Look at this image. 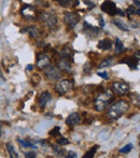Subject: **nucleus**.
Returning a JSON list of instances; mask_svg holds the SVG:
<instances>
[{
  "label": "nucleus",
  "mask_w": 140,
  "mask_h": 158,
  "mask_svg": "<svg viewBox=\"0 0 140 158\" xmlns=\"http://www.w3.org/2000/svg\"><path fill=\"white\" fill-rule=\"evenodd\" d=\"M25 157H26V158H36V157H37V155H36V153L33 151L26 152V153H25Z\"/></svg>",
  "instance_id": "30"
},
{
  "label": "nucleus",
  "mask_w": 140,
  "mask_h": 158,
  "mask_svg": "<svg viewBox=\"0 0 140 158\" xmlns=\"http://www.w3.org/2000/svg\"><path fill=\"white\" fill-rule=\"evenodd\" d=\"M98 48L103 51L110 50V49L112 48V41L110 39H108V38H105V39L100 40V41L98 42Z\"/></svg>",
  "instance_id": "16"
},
{
  "label": "nucleus",
  "mask_w": 140,
  "mask_h": 158,
  "mask_svg": "<svg viewBox=\"0 0 140 158\" xmlns=\"http://www.w3.org/2000/svg\"><path fill=\"white\" fill-rule=\"evenodd\" d=\"M118 14H120V15L124 16V15H125V12H124V11H122V10H118Z\"/></svg>",
  "instance_id": "38"
},
{
  "label": "nucleus",
  "mask_w": 140,
  "mask_h": 158,
  "mask_svg": "<svg viewBox=\"0 0 140 158\" xmlns=\"http://www.w3.org/2000/svg\"><path fill=\"white\" fill-rule=\"evenodd\" d=\"M97 74H98L99 77H101V78H103V79H108V78H109L107 72H98Z\"/></svg>",
  "instance_id": "33"
},
{
  "label": "nucleus",
  "mask_w": 140,
  "mask_h": 158,
  "mask_svg": "<svg viewBox=\"0 0 140 158\" xmlns=\"http://www.w3.org/2000/svg\"><path fill=\"white\" fill-rule=\"evenodd\" d=\"M111 90H113L119 95H124L129 91V85L123 81H114L112 84Z\"/></svg>",
  "instance_id": "6"
},
{
  "label": "nucleus",
  "mask_w": 140,
  "mask_h": 158,
  "mask_svg": "<svg viewBox=\"0 0 140 158\" xmlns=\"http://www.w3.org/2000/svg\"><path fill=\"white\" fill-rule=\"evenodd\" d=\"M120 63H126L127 65L129 66V68H131V69H136L137 68V65H138V60H136L134 56L131 57H125V59L121 60Z\"/></svg>",
  "instance_id": "15"
},
{
  "label": "nucleus",
  "mask_w": 140,
  "mask_h": 158,
  "mask_svg": "<svg viewBox=\"0 0 140 158\" xmlns=\"http://www.w3.org/2000/svg\"><path fill=\"white\" fill-rule=\"evenodd\" d=\"M133 149V144H127V145H125L124 147H122V148H120V153H122V154H127V153H129V152Z\"/></svg>",
  "instance_id": "27"
},
{
  "label": "nucleus",
  "mask_w": 140,
  "mask_h": 158,
  "mask_svg": "<svg viewBox=\"0 0 140 158\" xmlns=\"http://www.w3.org/2000/svg\"><path fill=\"white\" fill-rule=\"evenodd\" d=\"M26 31H28L30 34L31 37H37L38 34H39V31L36 26H29L28 28H26Z\"/></svg>",
  "instance_id": "25"
},
{
  "label": "nucleus",
  "mask_w": 140,
  "mask_h": 158,
  "mask_svg": "<svg viewBox=\"0 0 140 158\" xmlns=\"http://www.w3.org/2000/svg\"><path fill=\"white\" fill-rule=\"evenodd\" d=\"M91 65H90V63H86L85 65H84V73H88V74H90L91 73Z\"/></svg>",
  "instance_id": "34"
},
{
  "label": "nucleus",
  "mask_w": 140,
  "mask_h": 158,
  "mask_svg": "<svg viewBox=\"0 0 140 158\" xmlns=\"http://www.w3.org/2000/svg\"><path fill=\"white\" fill-rule=\"evenodd\" d=\"M59 130H60V128H59V127H55L54 129H52V131L50 132V134H51V135H53V136L58 135V134H59Z\"/></svg>",
  "instance_id": "31"
},
{
  "label": "nucleus",
  "mask_w": 140,
  "mask_h": 158,
  "mask_svg": "<svg viewBox=\"0 0 140 158\" xmlns=\"http://www.w3.org/2000/svg\"><path fill=\"white\" fill-rule=\"evenodd\" d=\"M44 75L50 81H56L60 79L61 72L58 69V67L55 65H49L46 68H44Z\"/></svg>",
  "instance_id": "3"
},
{
  "label": "nucleus",
  "mask_w": 140,
  "mask_h": 158,
  "mask_svg": "<svg viewBox=\"0 0 140 158\" xmlns=\"http://www.w3.org/2000/svg\"><path fill=\"white\" fill-rule=\"evenodd\" d=\"M134 57H135L136 60H138V61H140V50L136 51V52L134 53Z\"/></svg>",
  "instance_id": "35"
},
{
  "label": "nucleus",
  "mask_w": 140,
  "mask_h": 158,
  "mask_svg": "<svg viewBox=\"0 0 140 158\" xmlns=\"http://www.w3.org/2000/svg\"><path fill=\"white\" fill-rule=\"evenodd\" d=\"M21 12H22V14L25 18L29 19V20H33V19L37 16V11H36V9L29 5L24 6V7L22 8V10H21Z\"/></svg>",
  "instance_id": "10"
},
{
  "label": "nucleus",
  "mask_w": 140,
  "mask_h": 158,
  "mask_svg": "<svg viewBox=\"0 0 140 158\" xmlns=\"http://www.w3.org/2000/svg\"><path fill=\"white\" fill-rule=\"evenodd\" d=\"M84 31H85L86 35L91 36V37H96L99 34V29L97 27L90 25L88 22H84Z\"/></svg>",
  "instance_id": "13"
},
{
  "label": "nucleus",
  "mask_w": 140,
  "mask_h": 158,
  "mask_svg": "<svg viewBox=\"0 0 140 158\" xmlns=\"http://www.w3.org/2000/svg\"><path fill=\"white\" fill-rule=\"evenodd\" d=\"M136 14H138V15H140V10L137 9V11H136Z\"/></svg>",
  "instance_id": "41"
},
{
  "label": "nucleus",
  "mask_w": 140,
  "mask_h": 158,
  "mask_svg": "<svg viewBox=\"0 0 140 158\" xmlns=\"http://www.w3.org/2000/svg\"><path fill=\"white\" fill-rule=\"evenodd\" d=\"M101 10H103L105 13L109 14V15H115L118 14V8H116L115 3L113 1H110V0H106L103 1V3L100 6Z\"/></svg>",
  "instance_id": "7"
},
{
  "label": "nucleus",
  "mask_w": 140,
  "mask_h": 158,
  "mask_svg": "<svg viewBox=\"0 0 140 158\" xmlns=\"http://www.w3.org/2000/svg\"><path fill=\"white\" fill-rule=\"evenodd\" d=\"M139 145H140V144H139Z\"/></svg>",
  "instance_id": "42"
},
{
  "label": "nucleus",
  "mask_w": 140,
  "mask_h": 158,
  "mask_svg": "<svg viewBox=\"0 0 140 158\" xmlns=\"http://www.w3.org/2000/svg\"><path fill=\"white\" fill-rule=\"evenodd\" d=\"M6 147H7V151H8V153H9L10 158H20L18 153L15 151V147L13 146V144H12V143H10V142L7 143Z\"/></svg>",
  "instance_id": "19"
},
{
  "label": "nucleus",
  "mask_w": 140,
  "mask_h": 158,
  "mask_svg": "<svg viewBox=\"0 0 140 158\" xmlns=\"http://www.w3.org/2000/svg\"><path fill=\"white\" fill-rule=\"evenodd\" d=\"M59 6L64 8H75L79 5V0H55Z\"/></svg>",
  "instance_id": "14"
},
{
  "label": "nucleus",
  "mask_w": 140,
  "mask_h": 158,
  "mask_svg": "<svg viewBox=\"0 0 140 158\" xmlns=\"http://www.w3.org/2000/svg\"><path fill=\"white\" fill-rule=\"evenodd\" d=\"M51 100V94L50 92H48V91H44L43 93H42L41 95H40V99H39V106L40 107H44V106L46 105V103H48L49 101Z\"/></svg>",
  "instance_id": "18"
},
{
  "label": "nucleus",
  "mask_w": 140,
  "mask_h": 158,
  "mask_svg": "<svg viewBox=\"0 0 140 158\" xmlns=\"http://www.w3.org/2000/svg\"><path fill=\"white\" fill-rule=\"evenodd\" d=\"M40 19L41 21L46 24L49 27H54L57 24V18L52 13H49V12H42L40 14Z\"/></svg>",
  "instance_id": "8"
},
{
  "label": "nucleus",
  "mask_w": 140,
  "mask_h": 158,
  "mask_svg": "<svg viewBox=\"0 0 140 158\" xmlns=\"http://www.w3.org/2000/svg\"><path fill=\"white\" fill-rule=\"evenodd\" d=\"M113 24L116 25V26H118L119 28L122 29V31H129V28L127 27V25H125L124 23L121 22L120 20H113Z\"/></svg>",
  "instance_id": "24"
},
{
  "label": "nucleus",
  "mask_w": 140,
  "mask_h": 158,
  "mask_svg": "<svg viewBox=\"0 0 140 158\" xmlns=\"http://www.w3.org/2000/svg\"><path fill=\"white\" fill-rule=\"evenodd\" d=\"M128 107L129 105L126 101L119 100V101H116L115 103H113L110 106V108L108 110L107 115L110 119H118L127 112Z\"/></svg>",
  "instance_id": "2"
},
{
  "label": "nucleus",
  "mask_w": 140,
  "mask_h": 158,
  "mask_svg": "<svg viewBox=\"0 0 140 158\" xmlns=\"http://www.w3.org/2000/svg\"><path fill=\"white\" fill-rule=\"evenodd\" d=\"M136 11H137V9L134 6H130V7L127 8V14H128V16L131 15V14H136Z\"/></svg>",
  "instance_id": "29"
},
{
  "label": "nucleus",
  "mask_w": 140,
  "mask_h": 158,
  "mask_svg": "<svg viewBox=\"0 0 140 158\" xmlns=\"http://www.w3.org/2000/svg\"><path fill=\"white\" fill-rule=\"evenodd\" d=\"M78 156H77V154L75 153V152H72V151H69V153L66 155V158H77Z\"/></svg>",
  "instance_id": "32"
},
{
  "label": "nucleus",
  "mask_w": 140,
  "mask_h": 158,
  "mask_svg": "<svg viewBox=\"0 0 140 158\" xmlns=\"http://www.w3.org/2000/svg\"><path fill=\"white\" fill-rule=\"evenodd\" d=\"M99 148L98 145H94L93 147H91V149L88 152H86L85 154H84L83 158H93L95 156V154H96L97 149Z\"/></svg>",
  "instance_id": "21"
},
{
  "label": "nucleus",
  "mask_w": 140,
  "mask_h": 158,
  "mask_svg": "<svg viewBox=\"0 0 140 158\" xmlns=\"http://www.w3.org/2000/svg\"><path fill=\"white\" fill-rule=\"evenodd\" d=\"M50 65V57L46 55L45 53H39L37 55V62H36V66L39 69H44Z\"/></svg>",
  "instance_id": "9"
},
{
  "label": "nucleus",
  "mask_w": 140,
  "mask_h": 158,
  "mask_svg": "<svg viewBox=\"0 0 140 158\" xmlns=\"http://www.w3.org/2000/svg\"><path fill=\"white\" fill-rule=\"evenodd\" d=\"M123 49H124V44H123V42L121 41L119 38H116L115 39V53H120Z\"/></svg>",
  "instance_id": "26"
},
{
  "label": "nucleus",
  "mask_w": 140,
  "mask_h": 158,
  "mask_svg": "<svg viewBox=\"0 0 140 158\" xmlns=\"http://www.w3.org/2000/svg\"><path fill=\"white\" fill-rule=\"evenodd\" d=\"M134 5H135V7L137 8L138 10H140V1L139 0H134Z\"/></svg>",
  "instance_id": "37"
},
{
  "label": "nucleus",
  "mask_w": 140,
  "mask_h": 158,
  "mask_svg": "<svg viewBox=\"0 0 140 158\" xmlns=\"http://www.w3.org/2000/svg\"><path fill=\"white\" fill-rule=\"evenodd\" d=\"M57 67H58V69L60 70V72L63 70V72L69 73L70 70H71V62L68 59L60 57V60L57 62Z\"/></svg>",
  "instance_id": "11"
},
{
  "label": "nucleus",
  "mask_w": 140,
  "mask_h": 158,
  "mask_svg": "<svg viewBox=\"0 0 140 158\" xmlns=\"http://www.w3.org/2000/svg\"><path fill=\"white\" fill-rule=\"evenodd\" d=\"M64 19H65V23L70 28H75L78 23L80 22V16L77 12H67Z\"/></svg>",
  "instance_id": "5"
},
{
  "label": "nucleus",
  "mask_w": 140,
  "mask_h": 158,
  "mask_svg": "<svg viewBox=\"0 0 140 158\" xmlns=\"http://www.w3.org/2000/svg\"><path fill=\"white\" fill-rule=\"evenodd\" d=\"M52 148H53V152H54L57 156H60V157H63V156L65 155V149L61 148L60 145H53Z\"/></svg>",
  "instance_id": "23"
},
{
  "label": "nucleus",
  "mask_w": 140,
  "mask_h": 158,
  "mask_svg": "<svg viewBox=\"0 0 140 158\" xmlns=\"http://www.w3.org/2000/svg\"><path fill=\"white\" fill-rule=\"evenodd\" d=\"M59 55H60V57H65V59H68V60H71L72 59V50L70 49L69 46H65L63 49L60 50V52H59Z\"/></svg>",
  "instance_id": "17"
},
{
  "label": "nucleus",
  "mask_w": 140,
  "mask_h": 158,
  "mask_svg": "<svg viewBox=\"0 0 140 158\" xmlns=\"http://www.w3.org/2000/svg\"><path fill=\"white\" fill-rule=\"evenodd\" d=\"M2 135V128H1V125H0V138Z\"/></svg>",
  "instance_id": "40"
},
{
  "label": "nucleus",
  "mask_w": 140,
  "mask_h": 158,
  "mask_svg": "<svg viewBox=\"0 0 140 158\" xmlns=\"http://www.w3.org/2000/svg\"><path fill=\"white\" fill-rule=\"evenodd\" d=\"M57 144L60 145V146H63V145H68L69 144V140L64 138V136H59V138L57 139Z\"/></svg>",
  "instance_id": "28"
},
{
  "label": "nucleus",
  "mask_w": 140,
  "mask_h": 158,
  "mask_svg": "<svg viewBox=\"0 0 140 158\" xmlns=\"http://www.w3.org/2000/svg\"><path fill=\"white\" fill-rule=\"evenodd\" d=\"M33 68V65H27L26 69H27V70H31Z\"/></svg>",
  "instance_id": "39"
},
{
  "label": "nucleus",
  "mask_w": 140,
  "mask_h": 158,
  "mask_svg": "<svg viewBox=\"0 0 140 158\" xmlns=\"http://www.w3.org/2000/svg\"><path fill=\"white\" fill-rule=\"evenodd\" d=\"M72 88H73V84L69 79H63V80L57 82L56 86H55V90L59 94H66V93H68L69 91L72 90Z\"/></svg>",
  "instance_id": "4"
},
{
  "label": "nucleus",
  "mask_w": 140,
  "mask_h": 158,
  "mask_svg": "<svg viewBox=\"0 0 140 158\" xmlns=\"http://www.w3.org/2000/svg\"><path fill=\"white\" fill-rule=\"evenodd\" d=\"M80 123H81V115L79 113H72L66 119V123L68 126H76Z\"/></svg>",
  "instance_id": "12"
},
{
  "label": "nucleus",
  "mask_w": 140,
  "mask_h": 158,
  "mask_svg": "<svg viewBox=\"0 0 140 158\" xmlns=\"http://www.w3.org/2000/svg\"><path fill=\"white\" fill-rule=\"evenodd\" d=\"M113 63V57H107V59H103V61L99 63L98 67L99 68H105V67H109L111 64Z\"/></svg>",
  "instance_id": "22"
},
{
  "label": "nucleus",
  "mask_w": 140,
  "mask_h": 158,
  "mask_svg": "<svg viewBox=\"0 0 140 158\" xmlns=\"http://www.w3.org/2000/svg\"><path fill=\"white\" fill-rule=\"evenodd\" d=\"M113 99H114V94L111 89H106V90L101 91L96 97L94 103V108L97 112H103L112 103Z\"/></svg>",
  "instance_id": "1"
},
{
  "label": "nucleus",
  "mask_w": 140,
  "mask_h": 158,
  "mask_svg": "<svg viewBox=\"0 0 140 158\" xmlns=\"http://www.w3.org/2000/svg\"><path fill=\"white\" fill-rule=\"evenodd\" d=\"M85 5H88V10H91L93 7H95V3L90 2V1H88V0H85Z\"/></svg>",
  "instance_id": "36"
},
{
  "label": "nucleus",
  "mask_w": 140,
  "mask_h": 158,
  "mask_svg": "<svg viewBox=\"0 0 140 158\" xmlns=\"http://www.w3.org/2000/svg\"><path fill=\"white\" fill-rule=\"evenodd\" d=\"M18 143L24 147V148H28V147H31V148H37V146H35L33 143L30 142V141H28V140H23V139L18 138Z\"/></svg>",
  "instance_id": "20"
}]
</instances>
